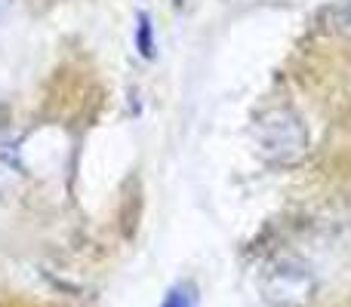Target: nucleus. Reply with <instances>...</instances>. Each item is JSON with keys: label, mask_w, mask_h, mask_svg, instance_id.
Listing matches in <instances>:
<instances>
[{"label": "nucleus", "mask_w": 351, "mask_h": 307, "mask_svg": "<svg viewBox=\"0 0 351 307\" xmlns=\"http://www.w3.org/2000/svg\"><path fill=\"white\" fill-rule=\"evenodd\" d=\"M3 3H6V0H0V6H3Z\"/></svg>", "instance_id": "20e7f679"}, {"label": "nucleus", "mask_w": 351, "mask_h": 307, "mask_svg": "<svg viewBox=\"0 0 351 307\" xmlns=\"http://www.w3.org/2000/svg\"><path fill=\"white\" fill-rule=\"evenodd\" d=\"M324 25H327L333 34L339 37H351V0L346 3H336L327 10V16H324Z\"/></svg>", "instance_id": "f03ea898"}, {"label": "nucleus", "mask_w": 351, "mask_h": 307, "mask_svg": "<svg viewBox=\"0 0 351 307\" xmlns=\"http://www.w3.org/2000/svg\"><path fill=\"white\" fill-rule=\"evenodd\" d=\"M259 148L274 163H296L308 148V133L296 111L274 108L259 123Z\"/></svg>", "instance_id": "f257e3e1"}, {"label": "nucleus", "mask_w": 351, "mask_h": 307, "mask_svg": "<svg viewBox=\"0 0 351 307\" xmlns=\"http://www.w3.org/2000/svg\"><path fill=\"white\" fill-rule=\"evenodd\" d=\"M160 307H197V289L191 283H179L176 289H170Z\"/></svg>", "instance_id": "7ed1b4c3"}]
</instances>
